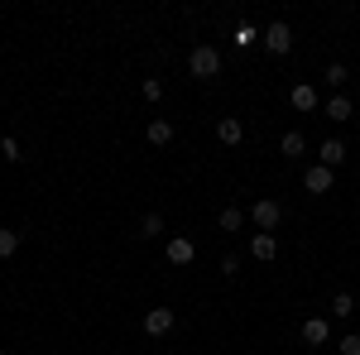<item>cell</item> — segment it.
Here are the masks:
<instances>
[{
  "label": "cell",
  "mask_w": 360,
  "mask_h": 355,
  "mask_svg": "<svg viewBox=\"0 0 360 355\" xmlns=\"http://www.w3.org/2000/svg\"><path fill=\"white\" fill-rule=\"evenodd\" d=\"M0 154H5L10 164H20V159H25V154H20V144H15V135H5V139H0Z\"/></svg>",
  "instance_id": "cell-22"
},
{
  "label": "cell",
  "mask_w": 360,
  "mask_h": 355,
  "mask_svg": "<svg viewBox=\"0 0 360 355\" xmlns=\"http://www.w3.org/2000/svg\"><path fill=\"white\" fill-rule=\"evenodd\" d=\"M144 331L149 336H168L173 331V307H149L144 312Z\"/></svg>",
  "instance_id": "cell-4"
},
{
  "label": "cell",
  "mask_w": 360,
  "mask_h": 355,
  "mask_svg": "<svg viewBox=\"0 0 360 355\" xmlns=\"http://www.w3.org/2000/svg\"><path fill=\"white\" fill-rule=\"evenodd\" d=\"M288 101H293V110H303V115H312V110L322 106V101H317V86H307V82L293 86V91H288Z\"/></svg>",
  "instance_id": "cell-6"
},
{
  "label": "cell",
  "mask_w": 360,
  "mask_h": 355,
  "mask_svg": "<svg viewBox=\"0 0 360 355\" xmlns=\"http://www.w3.org/2000/svg\"><path fill=\"white\" fill-rule=\"evenodd\" d=\"M341 355H360V336H341V346H336Z\"/></svg>",
  "instance_id": "cell-24"
},
{
  "label": "cell",
  "mask_w": 360,
  "mask_h": 355,
  "mask_svg": "<svg viewBox=\"0 0 360 355\" xmlns=\"http://www.w3.org/2000/svg\"><path fill=\"white\" fill-rule=\"evenodd\" d=\"M278 149H283V159H298V154H303V149H307V139L298 135V130H288V135H283V144H278Z\"/></svg>",
  "instance_id": "cell-16"
},
{
  "label": "cell",
  "mask_w": 360,
  "mask_h": 355,
  "mask_svg": "<svg viewBox=\"0 0 360 355\" xmlns=\"http://www.w3.org/2000/svg\"><path fill=\"white\" fill-rule=\"evenodd\" d=\"M221 273H226V278H236V273H240V254H226V259H221Z\"/></svg>",
  "instance_id": "cell-23"
},
{
  "label": "cell",
  "mask_w": 360,
  "mask_h": 355,
  "mask_svg": "<svg viewBox=\"0 0 360 355\" xmlns=\"http://www.w3.org/2000/svg\"><path fill=\"white\" fill-rule=\"evenodd\" d=\"M231 44H236V49H255V44H259V29L250 25V20H245V25H236V34H231Z\"/></svg>",
  "instance_id": "cell-13"
},
{
  "label": "cell",
  "mask_w": 360,
  "mask_h": 355,
  "mask_svg": "<svg viewBox=\"0 0 360 355\" xmlns=\"http://www.w3.org/2000/svg\"><path fill=\"white\" fill-rule=\"evenodd\" d=\"M250 221H255L264 235H274L278 226H283V207H278L274 197H264V202H255V207H250Z\"/></svg>",
  "instance_id": "cell-2"
},
{
  "label": "cell",
  "mask_w": 360,
  "mask_h": 355,
  "mask_svg": "<svg viewBox=\"0 0 360 355\" xmlns=\"http://www.w3.org/2000/svg\"><path fill=\"white\" fill-rule=\"evenodd\" d=\"M217 139H221V144H240V139H245V125H240L236 115H226L221 125H217Z\"/></svg>",
  "instance_id": "cell-10"
},
{
  "label": "cell",
  "mask_w": 360,
  "mask_h": 355,
  "mask_svg": "<svg viewBox=\"0 0 360 355\" xmlns=\"http://www.w3.org/2000/svg\"><path fill=\"white\" fill-rule=\"evenodd\" d=\"M250 254H255L259 264H269V259H274V254H278V240H274V235H264V231H259V235L250 240Z\"/></svg>",
  "instance_id": "cell-9"
},
{
  "label": "cell",
  "mask_w": 360,
  "mask_h": 355,
  "mask_svg": "<svg viewBox=\"0 0 360 355\" xmlns=\"http://www.w3.org/2000/svg\"><path fill=\"white\" fill-rule=\"evenodd\" d=\"M168 139H173V125H168V120H149V144H159V149H164Z\"/></svg>",
  "instance_id": "cell-17"
},
{
  "label": "cell",
  "mask_w": 360,
  "mask_h": 355,
  "mask_svg": "<svg viewBox=\"0 0 360 355\" xmlns=\"http://www.w3.org/2000/svg\"><path fill=\"white\" fill-rule=\"evenodd\" d=\"M139 91H144V101H159V96H164V82H159V77H144Z\"/></svg>",
  "instance_id": "cell-21"
},
{
  "label": "cell",
  "mask_w": 360,
  "mask_h": 355,
  "mask_svg": "<svg viewBox=\"0 0 360 355\" xmlns=\"http://www.w3.org/2000/svg\"><path fill=\"white\" fill-rule=\"evenodd\" d=\"M303 188H307V192H317V197H322V192H332V168L312 164V168L303 173Z\"/></svg>",
  "instance_id": "cell-7"
},
{
  "label": "cell",
  "mask_w": 360,
  "mask_h": 355,
  "mask_svg": "<svg viewBox=\"0 0 360 355\" xmlns=\"http://www.w3.org/2000/svg\"><path fill=\"white\" fill-rule=\"evenodd\" d=\"M327 86H346L351 82V72H346V63H327V77H322Z\"/></svg>",
  "instance_id": "cell-18"
},
{
  "label": "cell",
  "mask_w": 360,
  "mask_h": 355,
  "mask_svg": "<svg viewBox=\"0 0 360 355\" xmlns=\"http://www.w3.org/2000/svg\"><path fill=\"white\" fill-rule=\"evenodd\" d=\"M188 72H193V77H217V72H221V53H217L212 44H197L193 53H188Z\"/></svg>",
  "instance_id": "cell-1"
},
{
  "label": "cell",
  "mask_w": 360,
  "mask_h": 355,
  "mask_svg": "<svg viewBox=\"0 0 360 355\" xmlns=\"http://www.w3.org/2000/svg\"><path fill=\"white\" fill-rule=\"evenodd\" d=\"M303 341L307 346H327V341H332V322H327V317H307L303 322Z\"/></svg>",
  "instance_id": "cell-5"
},
{
  "label": "cell",
  "mask_w": 360,
  "mask_h": 355,
  "mask_svg": "<svg viewBox=\"0 0 360 355\" xmlns=\"http://www.w3.org/2000/svg\"><path fill=\"white\" fill-rule=\"evenodd\" d=\"M240 226H245V212H240V207H226L221 212V231H240Z\"/></svg>",
  "instance_id": "cell-19"
},
{
  "label": "cell",
  "mask_w": 360,
  "mask_h": 355,
  "mask_svg": "<svg viewBox=\"0 0 360 355\" xmlns=\"http://www.w3.org/2000/svg\"><path fill=\"white\" fill-rule=\"evenodd\" d=\"M336 164H346V144L341 139H327L322 144V168H336Z\"/></svg>",
  "instance_id": "cell-12"
},
{
  "label": "cell",
  "mask_w": 360,
  "mask_h": 355,
  "mask_svg": "<svg viewBox=\"0 0 360 355\" xmlns=\"http://www.w3.org/2000/svg\"><path fill=\"white\" fill-rule=\"evenodd\" d=\"M322 115H327V120H351L356 106H351V96H332V101L322 106Z\"/></svg>",
  "instance_id": "cell-11"
},
{
  "label": "cell",
  "mask_w": 360,
  "mask_h": 355,
  "mask_svg": "<svg viewBox=\"0 0 360 355\" xmlns=\"http://www.w3.org/2000/svg\"><path fill=\"white\" fill-rule=\"evenodd\" d=\"M351 312H356V298H351V293H336L332 298V317H351Z\"/></svg>",
  "instance_id": "cell-20"
},
{
  "label": "cell",
  "mask_w": 360,
  "mask_h": 355,
  "mask_svg": "<svg viewBox=\"0 0 360 355\" xmlns=\"http://www.w3.org/2000/svg\"><path fill=\"white\" fill-rule=\"evenodd\" d=\"M259 44H264V49H269V53H288V49H293V29L283 25V20H278V25H269L264 29V34H259Z\"/></svg>",
  "instance_id": "cell-3"
},
{
  "label": "cell",
  "mask_w": 360,
  "mask_h": 355,
  "mask_svg": "<svg viewBox=\"0 0 360 355\" xmlns=\"http://www.w3.org/2000/svg\"><path fill=\"white\" fill-rule=\"evenodd\" d=\"M139 235H144V240H159V235H164V217H159V212H149V217L139 221Z\"/></svg>",
  "instance_id": "cell-14"
},
{
  "label": "cell",
  "mask_w": 360,
  "mask_h": 355,
  "mask_svg": "<svg viewBox=\"0 0 360 355\" xmlns=\"http://www.w3.org/2000/svg\"><path fill=\"white\" fill-rule=\"evenodd\" d=\"M193 254H197V245L188 235H173L168 240V264H193Z\"/></svg>",
  "instance_id": "cell-8"
},
{
  "label": "cell",
  "mask_w": 360,
  "mask_h": 355,
  "mask_svg": "<svg viewBox=\"0 0 360 355\" xmlns=\"http://www.w3.org/2000/svg\"><path fill=\"white\" fill-rule=\"evenodd\" d=\"M20 240H25L20 231H10V226H0V259H10V254L20 250Z\"/></svg>",
  "instance_id": "cell-15"
}]
</instances>
